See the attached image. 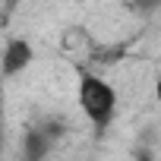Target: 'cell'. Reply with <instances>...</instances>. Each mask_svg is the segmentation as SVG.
<instances>
[{"label": "cell", "mask_w": 161, "mask_h": 161, "mask_svg": "<svg viewBox=\"0 0 161 161\" xmlns=\"http://www.w3.org/2000/svg\"><path fill=\"white\" fill-rule=\"evenodd\" d=\"M76 95H79V108L86 111V117L92 120L95 133L104 136V130L111 126L114 114H117V92L111 82H104L101 76L95 73H79V86H76Z\"/></svg>", "instance_id": "1"}, {"label": "cell", "mask_w": 161, "mask_h": 161, "mask_svg": "<svg viewBox=\"0 0 161 161\" xmlns=\"http://www.w3.org/2000/svg\"><path fill=\"white\" fill-rule=\"evenodd\" d=\"M32 57H35L32 44H29L25 38H13V41H7V47H3L0 69H3V76H16V73H22V69L32 63Z\"/></svg>", "instance_id": "2"}, {"label": "cell", "mask_w": 161, "mask_h": 161, "mask_svg": "<svg viewBox=\"0 0 161 161\" xmlns=\"http://www.w3.org/2000/svg\"><path fill=\"white\" fill-rule=\"evenodd\" d=\"M57 139H51L38 123L29 126V133L22 136V161H44L51 152H54Z\"/></svg>", "instance_id": "3"}, {"label": "cell", "mask_w": 161, "mask_h": 161, "mask_svg": "<svg viewBox=\"0 0 161 161\" xmlns=\"http://www.w3.org/2000/svg\"><path fill=\"white\" fill-rule=\"evenodd\" d=\"M130 3H133V10H136V13H145V16H152V13L161 7V0H130Z\"/></svg>", "instance_id": "4"}, {"label": "cell", "mask_w": 161, "mask_h": 161, "mask_svg": "<svg viewBox=\"0 0 161 161\" xmlns=\"http://www.w3.org/2000/svg\"><path fill=\"white\" fill-rule=\"evenodd\" d=\"M7 3H10V7H16V3H22V0H7Z\"/></svg>", "instance_id": "5"}]
</instances>
